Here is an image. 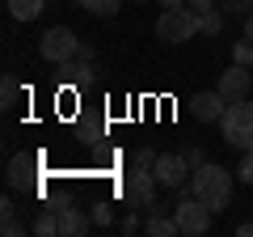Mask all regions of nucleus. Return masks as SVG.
Segmentation results:
<instances>
[{
  "instance_id": "5",
  "label": "nucleus",
  "mask_w": 253,
  "mask_h": 237,
  "mask_svg": "<svg viewBox=\"0 0 253 237\" xmlns=\"http://www.w3.org/2000/svg\"><path fill=\"white\" fill-rule=\"evenodd\" d=\"M38 51H42L46 64H63V59H72V55L81 51V38H76V30H68V26H51L42 38H38Z\"/></svg>"
},
{
  "instance_id": "16",
  "label": "nucleus",
  "mask_w": 253,
  "mask_h": 237,
  "mask_svg": "<svg viewBox=\"0 0 253 237\" xmlns=\"http://www.w3.org/2000/svg\"><path fill=\"white\" fill-rule=\"evenodd\" d=\"M224 17H228V13H224V9H219V4H215V9L199 13V30H203V34H211V38H215L219 30H224Z\"/></svg>"
},
{
  "instance_id": "2",
  "label": "nucleus",
  "mask_w": 253,
  "mask_h": 237,
  "mask_svg": "<svg viewBox=\"0 0 253 237\" xmlns=\"http://www.w3.org/2000/svg\"><path fill=\"white\" fill-rule=\"evenodd\" d=\"M219 127H224V144H232V148H253V102L249 98H241V102H232V106L224 110V118H219Z\"/></svg>"
},
{
  "instance_id": "17",
  "label": "nucleus",
  "mask_w": 253,
  "mask_h": 237,
  "mask_svg": "<svg viewBox=\"0 0 253 237\" xmlns=\"http://www.w3.org/2000/svg\"><path fill=\"white\" fill-rule=\"evenodd\" d=\"M0 212H4V225H0V229H4V237H17V233H26V225L17 220V208H13V199H4V203H0Z\"/></svg>"
},
{
  "instance_id": "27",
  "label": "nucleus",
  "mask_w": 253,
  "mask_h": 237,
  "mask_svg": "<svg viewBox=\"0 0 253 237\" xmlns=\"http://www.w3.org/2000/svg\"><path fill=\"white\" fill-rule=\"evenodd\" d=\"M236 237H253V220H245V225H236Z\"/></svg>"
},
{
  "instance_id": "28",
  "label": "nucleus",
  "mask_w": 253,
  "mask_h": 237,
  "mask_svg": "<svg viewBox=\"0 0 253 237\" xmlns=\"http://www.w3.org/2000/svg\"><path fill=\"white\" fill-rule=\"evenodd\" d=\"M245 38H249V43H253V13H249V17H245Z\"/></svg>"
},
{
  "instance_id": "9",
  "label": "nucleus",
  "mask_w": 253,
  "mask_h": 237,
  "mask_svg": "<svg viewBox=\"0 0 253 237\" xmlns=\"http://www.w3.org/2000/svg\"><path fill=\"white\" fill-rule=\"evenodd\" d=\"M190 110H194V118H199V123H219V118H224V110H228V98H224L219 89H211V93H194Z\"/></svg>"
},
{
  "instance_id": "1",
  "label": "nucleus",
  "mask_w": 253,
  "mask_h": 237,
  "mask_svg": "<svg viewBox=\"0 0 253 237\" xmlns=\"http://www.w3.org/2000/svg\"><path fill=\"white\" fill-rule=\"evenodd\" d=\"M177 195H181V199L194 195V199H203L211 212H224L228 203H232V178H228L224 165H211L207 161V165H199V170L177 186Z\"/></svg>"
},
{
  "instance_id": "18",
  "label": "nucleus",
  "mask_w": 253,
  "mask_h": 237,
  "mask_svg": "<svg viewBox=\"0 0 253 237\" xmlns=\"http://www.w3.org/2000/svg\"><path fill=\"white\" fill-rule=\"evenodd\" d=\"M219 9H224L228 17H249V13H253V0H219Z\"/></svg>"
},
{
  "instance_id": "15",
  "label": "nucleus",
  "mask_w": 253,
  "mask_h": 237,
  "mask_svg": "<svg viewBox=\"0 0 253 237\" xmlns=\"http://www.w3.org/2000/svg\"><path fill=\"white\" fill-rule=\"evenodd\" d=\"M84 13H93V17H114L118 9H123V0H76Z\"/></svg>"
},
{
  "instance_id": "14",
  "label": "nucleus",
  "mask_w": 253,
  "mask_h": 237,
  "mask_svg": "<svg viewBox=\"0 0 253 237\" xmlns=\"http://www.w3.org/2000/svg\"><path fill=\"white\" fill-rule=\"evenodd\" d=\"M30 229H34L38 237H59V208H42Z\"/></svg>"
},
{
  "instance_id": "29",
  "label": "nucleus",
  "mask_w": 253,
  "mask_h": 237,
  "mask_svg": "<svg viewBox=\"0 0 253 237\" xmlns=\"http://www.w3.org/2000/svg\"><path fill=\"white\" fill-rule=\"evenodd\" d=\"M165 9H186V0H161Z\"/></svg>"
},
{
  "instance_id": "10",
  "label": "nucleus",
  "mask_w": 253,
  "mask_h": 237,
  "mask_svg": "<svg viewBox=\"0 0 253 237\" xmlns=\"http://www.w3.org/2000/svg\"><path fill=\"white\" fill-rule=\"evenodd\" d=\"M55 208H59V237H84L89 233L93 220L81 208H68V203H55Z\"/></svg>"
},
{
  "instance_id": "4",
  "label": "nucleus",
  "mask_w": 253,
  "mask_h": 237,
  "mask_svg": "<svg viewBox=\"0 0 253 237\" xmlns=\"http://www.w3.org/2000/svg\"><path fill=\"white\" fill-rule=\"evenodd\" d=\"M123 199H126V208H139V212H148V208H156V191H161V182H156V174L152 170H131L123 178Z\"/></svg>"
},
{
  "instance_id": "13",
  "label": "nucleus",
  "mask_w": 253,
  "mask_h": 237,
  "mask_svg": "<svg viewBox=\"0 0 253 237\" xmlns=\"http://www.w3.org/2000/svg\"><path fill=\"white\" fill-rule=\"evenodd\" d=\"M46 9V0H9V17L13 21H34Z\"/></svg>"
},
{
  "instance_id": "3",
  "label": "nucleus",
  "mask_w": 253,
  "mask_h": 237,
  "mask_svg": "<svg viewBox=\"0 0 253 237\" xmlns=\"http://www.w3.org/2000/svg\"><path fill=\"white\" fill-rule=\"evenodd\" d=\"M194 34H203V30H199V13L190 9V4L186 9H165L161 21H156V38L161 43H186Z\"/></svg>"
},
{
  "instance_id": "8",
  "label": "nucleus",
  "mask_w": 253,
  "mask_h": 237,
  "mask_svg": "<svg viewBox=\"0 0 253 237\" xmlns=\"http://www.w3.org/2000/svg\"><path fill=\"white\" fill-rule=\"evenodd\" d=\"M249 89H253V68L249 64H232L228 72H219V93H224L228 102L249 98Z\"/></svg>"
},
{
  "instance_id": "7",
  "label": "nucleus",
  "mask_w": 253,
  "mask_h": 237,
  "mask_svg": "<svg viewBox=\"0 0 253 237\" xmlns=\"http://www.w3.org/2000/svg\"><path fill=\"white\" fill-rule=\"evenodd\" d=\"M152 174H156V182H161L165 191H177V186L190 178V165H186L181 153H161L156 165H152Z\"/></svg>"
},
{
  "instance_id": "19",
  "label": "nucleus",
  "mask_w": 253,
  "mask_h": 237,
  "mask_svg": "<svg viewBox=\"0 0 253 237\" xmlns=\"http://www.w3.org/2000/svg\"><path fill=\"white\" fill-rule=\"evenodd\" d=\"M17 93H21L17 76H4V81H0V102H4V106H17Z\"/></svg>"
},
{
  "instance_id": "12",
  "label": "nucleus",
  "mask_w": 253,
  "mask_h": 237,
  "mask_svg": "<svg viewBox=\"0 0 253 237\" xmlns=\"http://www.w3.org/2000/svg\"><path fill=\"white\" fill-rule=\"evenodd\" d=\"M144 233H148V237H177L181 229H177V220H173V216H161V212H152V216L144 220Z\"/></svg>"
},
{
  "instance_id": "25",
  "label": "nucleus",
  "mask_w": 253,
  "mask_h": 237,
  "mask_svg": "<svg viewBox=\"0 0 253 237\" xmlns=\"http://www.w3.org/2000/svg\"><path fill=\"white\" fill-rule=\"evenodd\" d=\"M186 4H190V9H194V13H207V9H215L219 0H186Z\"/></svg>"
},
{
  "instance_id": "24",
  "label": "nucleus",
  "mask_w": 253,
  "mask_h": 237,
  "mask_svg": "<svg viewBox=\"0 0 253 237\" xmlns=\"http://www.w3.org/2000/svg\"><path fill=\"white\" fill-rule=\"evenodd\" d=\"M110 220H114V212H110V203H93V225H97V229H106Z\"/></svg>"
},
{
  "instance_id": "22",
  "label": "nucleus",
  "mask_w": 253,
  "mask_h": 237,
  "mask_svg": "<svg viewBox=\"0 0 253 237\" xmlns=\"http://www.w3.org/2000/svg\"><path fill=\"white\" fill-rule=\"evenodd\" d=\"M232 55H236V64H249L253 68V43H249V38H241V43L232 47Z\"/></svg>"
},
{
  "instance_id": "23",
  "label": "nucleus",
  "mask_w": 253,
  "mask_h": 237,
  "mask_svg": "<svg viewBox=\"0 0 253 237\" xmlns=\"http://www.w3.org/2000/svg\"><path fill=\"white\" fill-rule=\"evenodd\" d=\"M236 178L253 186V148H245V157H241V170H236Z\"/></svg>"
},
{
  "instance_id": "20",
  "label": "nucleus",
  "mask_w": 253,
  "mask_h": 237,
  "mask_svg": "<svg viewBox=\"0 0 253 237\" xmlns=\"http://www.w3.org/2000/svg\"><path fill=\"white\" fill-rule=\"evenodd\" d=\"M181 157H186V165H190V174L199 170V165H207V153H203L199 144H186V148H181Z\"/></svg>"
},
{
  "instance_id": "26",
  "label": "nucleus",
  "mask_w": 253,
  "mask_h": 237,
  "mask_svg": "<svg viewBox=\"0 0 253 237\" xmlns=\"http://www.w3.org/2000/svg\"><path fill=\"white\" fill-rule=\"evenodd\" d=\"M76 59H84V64H93V59H97V51H93L89 43H81V51H76Z\"/></svg>"
},
{
  "instance_id": "21",
  "label": "nucleus",
  "mask_w": 253,
  "mask_h": 237,
  "mask_svg": "<svg viewBox=\"0 0 253 237\" xmlns=\"http://www.w3.org/2000/svg\"><path fill=\"white\" fill-rule=\"evenodd\" d=\"M156 165V153L152 148H135V157H131V170H152Z\"/></svg>"
},
{
  "instance_id": "6",
  "label": "nucleus",
  "mask_w": 253,
  "mask_h": 237,
  "mask_svg": "<svg viewBox=\"0 0 253 237\" xmlns=\"http://www.w3.org/2000/svg\"><path fill=\"white\" fill-rule=\"evenodd\" d=\"M211 216H215V212H211L203 199H194V195H186V199L173 208V220H177L181 237H199V233H207V229H211Z\"/></svg>"
},
{
  "instance_id": "11",
  "label": "nucleus",
  "mask_w": 253,
  "mask_h": 237,
  "mask_svg": "<svg viewBox=\"0 0 253 237\" xmlns=\"http://www.w3.org/2000/svg\"><path fill=\"white\" fill-rule=\"evenodd\" d=\"M9 186L13 191H30L34 186V157H13L9 161Z\"/></svg>"
}]
</instances>
